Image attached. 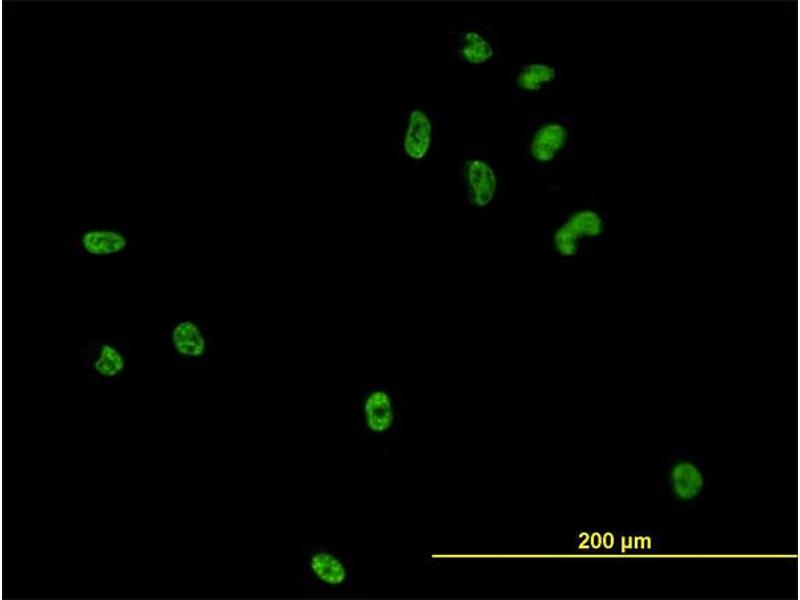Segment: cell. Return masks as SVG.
<instances>
[{"label":"cell","mask_w":800,"mask_h":600,"mask_svg":"<svg viewBox=\"0 0 800 600\" xmlns=\"http://www.w3.org/2000/svg\"><path fill=\"white\" fill-rule=\"evenodd\" d=\"M135 246L136 240L126 226L90 222L74 234L70 255L94 262H111L127 256Z\"/></svg>","instance_id":"obj_11"},{"label":"cell","mask_w":800,"mask_h":600,"mask_svg":"<svg viewBox=\"0 0 800 600\" xmlns=\"http://www.w3.org/2000/svg\"><path fill=\"white\" fill-rule=\"evenodd\" d=\"M296 570L299 584L311 594L343 597L360 589L357 556L340 545H300Z\"/></svg>","instance_id":"obj_2"},{"label":"cell","mask_w":800,"mask_h":600,"mask_svg":"<svg viewBox=\"0 0 800 600\" xmlns=\"http://www.w3.org/2000/svg\"><path fill=\"white\" fill-rule=\"evenodd\" d=\"M610 221L609 212L594 199L577 201L556 222L551 239L554 251L562 259L575 260L607 238Z\"/></svg>","instance_id":"obj_6"},{"label":"cell","mask_w":800,"mask_h":600,"mask_svg":"<svg viewBox=\"0 0 800 600\" xmlns=\"http://www.w3.org/2000/svg\"><path fill=\"white\" fill-rule=\"evenodd\" d=\"M163 346L178 367H205L214 358V324L209 319L193 316L171 318L164 327Z\"/></svg>","instance_id":"obj_8"},{"label":"cell","mask_w":800,"mask_h":600,"mask_svg":"<svg viewBox=\"0 0 800 600\" xmlns=\"http://www.w3.org/2000/svg\"><path fill=\"white\" fill-rule=\"evenodd\" d=\"M571 114L533 111L529 122L512 130L516 159L528 175L556 171L571 156L576 142Z\"/></svg>","instance_id":"obj_1"},{"label":"cell","mask_w":800,"mask_h":600,"mask_svg":"<svg viewBox=\"0 0 800 600\" xmlns=\"http://www.w3.org/2000/svg\"><path fill=\"white\" fill-rule=\"evenodd\" d=\"M449 120L444 108L423 101L405 112L400 130L404 157L418 165L436 161L447 147Z\"/></svg>","instance_id":"obj_7"},{"label":"cell","mask_w":800,"mask_h":600,"mask_svg":"<svg viewBox=\"0 0 800 600\" xmlns=\"http://www.w3.org/2000/svg\"><path fill=\"white\" fill-rule=\"evenodd\" d=\"M449 43V64L482 69L507 64L513 46L493 25L484 19L449 22L441 28Z\"/></svg>","instance_id":"obj_4"},{"label":"cell","mask_w":800,"mask_h":600,"mask_svg":"<svg viewBox=\"0 0 800 600\" xmlns=\"http://www.w3.org/2000/svg\"><path fill=\"white\" fill-rule=\"evenodd\" d=\"M404 395L399 385L373 382L360 387L352 403L351 430L371 449L387 453L403 430Z\"/></svg>","instance_id":"obj_3"},{"label":"cell","mask_w":800,"mask_h":600,"mask_svg":"<svg viewBox=\"0 0 800 600\" xmlns=\"http://www.w3.org/2000/svg\"><path fill=\"white\" fill-rule=\"evenodd\" d=\"M563 81L560 63L541 47L528 49L519 62L508 72L512 106L540 100L552 94Z\"/></svg>","instance_id":"obj_9"},{"label":"cell","mask_w":800,"mask_h":600,"mask_svg":"<svg viewBox=\"0 0 800 600\" xmlns=\"http://www.w3.org/2000/svg\"><path fill=\"white\" fill-rule=\"evenodd\" d=\"M451 169L460 198L478 210L495 204L506 188L504 166L488 148H464L452 160Z\"/></svg>","instance_id":"obj_5"},{"label":"cell","mask_w":800,"mask_h":600,"mask_svg":"<svg viewBox=\"0 0 800 600\" xmlns=\"http://www.w3.org/2000/svg\"><path fill=\"white\" fill-rule=\"evenodd\" d=\"M84 355L80 377L113 386L125 383L132 367V348L126 339L103 337L80 347Z\"/></svg>","instance_id":"obj_10"}]
</instances>
